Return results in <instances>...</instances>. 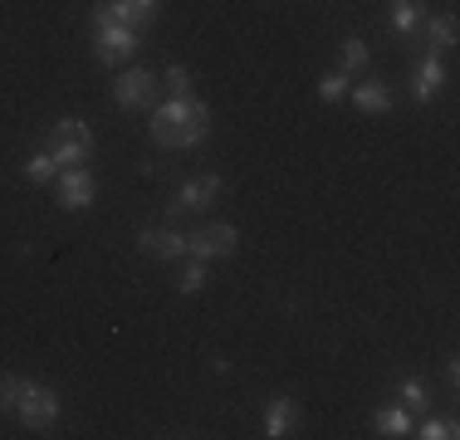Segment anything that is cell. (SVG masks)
<instances>
[{
  "instance_id": "cell-8",
  "label": "cell",
  "mask_w": 460,
  "mask_h": 440,
  "mask_svg": "<svg viewBox=\"0 0 460 440\" xmlns=\"http://www.w3.org/2000/svg\"><path fill=\"white\" fill-rule=\"evenodd\" d=\"M162 0H103V5L93 10V25H133L142 30L147 20H157Z\"/></svg>"
},
{
  "instance_id": "cell-23",
  "label": "cell",
  "mask_w": 460,
  "mask_h": 440,
  "mask_svg": "<svg viewBox=\"0 0 460 440\" xmlns=\"http://www.w3.org/2000/svg\"><path fill=\"white\" fill-rule=\"evenodd\" d=\"M416 436H421V440H456V436H460V426L441 416V421H421V431H416Z\"/></svg>"
},
{
  "instance_id": "cell-12",
  "label": "cell",
  "mask_w": 460,
  "mask_h": 440,
  "mask_svg": "<svg viewBox=\"0 0 460 440\" xmlns=\"http://www.w3.org/2000/svg\"><path fill=\"white\" fill-rule=\"evenodd\" d=\"M441 88H446V64L436 59V54H426V59L416 64V74H411V98L416 103H431Z\"/></svg>"
},
{
  "instance_id": "cell-21",
  "label": "cell",
  "mask_w": 460,
  "mask_h": 440,
  "mask_svg": "<svg viewBox=\"0 0 460 440\" xmlns=\"http://www.w3.org/2000/svg\"><path fill=\"white\" fill-rule=\"evenodd\" d=\"M25 382L30 377H15V372H5V377H0V411H15V401H20V392H25Z\"/></svg>"
},
{
  "instance_id": "cell-16",
  "label": "cell",
  "mask_w": 460,
  "mask_h": 440,
  "mask_svg": "<svg viewBox=\"0 0 460 440\" xmlns=\"http://www.w3.org/2000/svg\"><path fill=\"white\" fill-rule=\"evenodd\" d=\"M421 25H426V35H431L436 49H451L456 44V15H426Z\"/></svg>"
},
{
  "instance_id": "cell-9",
  "label": "cell",
  "mask_w": 460,
  "mask_h": 440,
  "mask_svg": "<svg viewBox=\"0 0 460 440\" xmlns=\"http://www.w3.org/2000/svg\"><path fill=\"white\" fill-rule=\"evenodd\" d=\"M54 186H59V211H69V216L89 211L93 196H98V186H93L89 167H64L59 176H54Z\"/></svg>"
},
{
  "instance_id": "cell-11",
  "label": "cell",
  "mask_w": 460,
  "mask_h": 440,
  "mask_svg": "<svg viewBox=\"0 0 460 440\" xmlns=\"http://www.w3.org/2000/svg\"><path fill=\"white\" fill-rule=\"evenodd\" d=\"M304 406L294 401V396H275V401L265 406V436L279 440V436H294V426H299Z\"/></svg>"
},
{
  "instance_id": "cell-24",
  "label": "cell",
  "mask_w": 460,
  "mask_h": 440,
  "mask_svg": "<svg viewBox=\"0 0 460 440\" xmlns=\"http://www.w3.org/2000/svg\"><path fill=\"white\" fill-rule=\"evenodd\" d=\"M397 392H402V401H407L411 411H421V406H426V382H421V377H407Z\"/></svg>"
},
{
  "instance_id": "cell-20",
  "label": "cell",
  "mask_w": 460,
  "mask_h": 440,
  "mask_svg": "<svg viewBox=\"0 0 460 440\" xmlns=\"http://www.w3.org/2000/svg\"><path fill=\"white\" fill-rule=\"evenodd\" d=\"M177 289H181V294H201V289H206V260L181 264V269H177Z\"/></svg>"
},
{
  "instance_id": "cell-5",
  "label": "cell",
  "mask_w": 460,
  "mask_h": 440,
  "mask_svg": "<svg viewBox=\"0 0 460 440\" xmlns=\"http://www.w3.org/2000/svg\"><path fill=\"white\" fill-rule=\"evenodd\" d=\"M137 49H142V30H133V25H93V54H98V64L118 69V64L133 59Z\"/></svg>"
},
{
  "instance_id": "cell-15",
  "label": "cell",
  "mask_w": 460,
  "mask_h": 440,
  "mask_svg": "<svg viewBox=\"0 0 460 440\" xmlns=\"http://www.w3.org/2000/svg\"><path fill=\"white\" fill-rule=\"evenodd\" d=\"M421 0H392V30L397 35H416V25H421Z\"/></svg>"
},
{
  "instance_id": "cell-3",
  "label": "cell",
  "mask_w": 460,
  "mask_h": 440,
  "mask_svg": "<svg viewBox=\"0 0 460 440\" xmlns=\"http://www.w3.org/2000/svg\"><path fill=\"white\" fill-rule=\"evenodd\" d=\"M10 416H15L25 431H49V426L59 421V392L45 387V382H25V392H20V401Z\"/></svg>"
},
{
  "instance_id": "cell-1",
  "label": "cell",
  "mask_w": 460,
  "mask_h": 440,
  "mask_svg": "<svg viewBox=\"0 0 460 440\" xmlns=\"http://www.w3.org/2000/svg\"><path fill=\"white\" fill-rule=\"evenodd\" d=\"M152 142L157 147H172V152H186V147H201L206 137H211V108L201 103V98H167V103L152 108Z\"/></svg>"
},
{
  "instance_id": "cell-19",
  "label": "cell",
  "mask_w": 460,
  "mask_h": 440,
  "mask_svg": "<svg viewBox=\"0 0 460 440\" xmlns=\"http://www.w3.org/2000/svg\"><path fill=\"white\" fill-rule=\"evenodd\" d=\"M367 64H372L367 44H363V40H348V44H343V74H348V79H353V74H363Z\"/></svg>"
},
{
  "instance_id": "cell-17",
  "label": "cell",
  "mask_w": 460,
  "mask_h": 440,
  "mask_svg": "<svg viewBox=\"0 0 460 440\" xmlns=\"http://www.w3.org/2000/svg\"><path fill=\"white\" fill-rule=\"evenodd\" d=\"M25 176H30V181H40V186H45V181H54V176H59V162H54V157H49V152H45V147H40V152H35V157H30V162H25Z\"/></svg>"
},
{
  "instance_id": "cell-10",
  "label": "cell",
  "mask_w": 460,
  "mask_h": 440,
  "mask_svg": "<svg viewBox=\"0 0 460 440\" xmlns=\"http://www.w3.org/2000/svg\"><path fill=\"white\" fill-rule=\"evenodd\" d=\"M137 250H142L147 260H181V255H186V230L142 225V230H137Z\"/></svg>"
},
{
  "instance_id": "cell-18",
  "label": "cell",
  "mask_w": 460,
  "mask_h": 440,
  "mask_svg": "<svg viewBox=\"0 0 460 440\" xmlns=\"http://www.w3.org/2000/svg\"><path fill=\"white\" fill-rule=\"evenodd\" d=\"M348 88H353V84H348L343 69H328L319 79V98H323V103H338V98H348Z\"/></svg>"
},
{
  "instance_id": "cell-4",
  "label": "cell",
  "mask_w": 460,
  "mask_h": 440,
  "mask_svg": "<svg viewBox=\"0 0 460 440\" xmlns=\"http://www.w3.org/2000/svg\"><path fill=\"white\" fill-rule=\"evenodd\" d=\"M113 103L123 113H152L157 108V74L152 69H128L113 79Z\"/></svg>"
},
{
  "instance_id": "cell-6",
  "label": "cell",
  "mask_w": 460,
  "mask_h": 440,
  "mask_svg": "<svg viewBox=\"0 0 460 440\" xmlns=\"http://www.w3.org/2000/svg\"><path fill=\"white\" fill-rule=\"evenodd\" d=\"M235 250H240L235 225H201L186 235V255H196V260H230Z\"/></svg>"
},
{
  "instance_id": "cell-7",
  "label": "cell",
  "mask_w": 460,
  "mask_h": 440,
  "mask_svg": "<svg viewBox=\"0 0 460 440\" xmlns=\"http://www.w3.org/2000/svg\"><path fill=\"white\" fill-rule=\"evenodd\" d=\"M221 186H226V181H221L216 172L196 176V181H181L177 196H172V216H201V211H211L216 196H221Z\"/></svg>"
},
{
  "instance_id": "cell-13",
  "label": "cell",
  "mask_w": 460,
  "mask_h": 440,
  "mask_svg": "<svg viewBox=\"0 0 460 440\" xmlns=\"http://www.w3.org/2000/svg\"><path fill=\"white\" fill-rule=\"evenodd\" d=\"M348 93H353V108H358V113H367V118H377V113H387V108H392V88L382 79H367V84L348 88Z\"/></svg>"
},
{
  "instance_id": "cell-14",
  "label": "cell",
  "mask_w": 460,
  "mask_h": 440,
  "mask_svg": "<svg viewBox=\"0 0 460 440\" xmlns=\"http://www.w3.org/2000/svg\"><path fill=\"white\" fill-rule=\"evenodd\" d=\"M372 431H377V436H392V440H397V436H411V416L402 411V406H382V411L372 416Z\"/></svg>"
},
{
  "instance_id": "cell-22",
  "label": "cell",
  "mask_w": 460,
  "mask_h": 440,
  "mask_svg": "<svg viewBox=\"0 0 460 440\" xmlns=\"http://www.w3.org/2000/svg\"><path fill=\"white\" fill-rule=\"evenodd\" d=\"M162 84H167V93H172V98H186V93H191V74H186V64H167Z\"/></svg>"
},
{
  "instance_id": "cell-2",
  "label": "cell",
  "mask_w": 460,
  "mask_h": 440,
  "mask_svg": "<svg viewBox=\"0 0 460 440\" xmlns=\"http://www.w3.org/2000/svg\"><path fill=\"white\" fill-rule=\"evenodd\" d=\"M45 152L59 162V172L64 167H84V162H89V152H93L89 123H84V118H59V123L49 128V137H45Z\"/></svg>"
}]
</instances>
